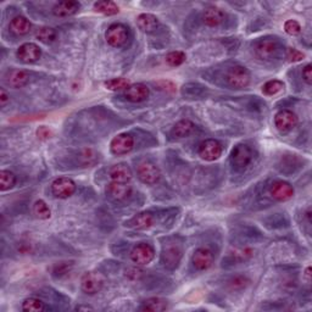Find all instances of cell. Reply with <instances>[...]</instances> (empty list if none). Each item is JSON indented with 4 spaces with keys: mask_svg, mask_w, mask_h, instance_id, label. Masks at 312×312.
Here are the masks:
<instances>
[{
    "mask_svg": "<svg viewBox=\"0 0 312 312\" xmlns=\"http://www.w3.org/2000/svg\"><path fill=\"white\" fill-rule=\"evenodd\" d=\"M305 279L310 283L311 282V267H307L306 269H305Z\"/></svg>",
    "mask_w": 312,
    "mask_h": 312,
    "instance_id": "44",
    "label": "cell"
},
{
    "mask_svg": "<svg viewBox=\"0 0 312 312\" xmlns=\"http://www.w3.org/2000/svg\"><path fill=\"white\" fill-rule=\"evenodd\" d=\"M226 18V14L221 9L217 8H209L204 11L203 21L204 24L209 27H215L222 24Z\"/></svg>",
    "mask_w": 312,
    "mask_h": 312,
    "instance_id": "21",
    "label": "cell"
},
{
    "mask_svg": "<svg viewBox=\"0 0 312 312\" xmlns=\"http://www.w3.org/2000/svg\"><path fill=\"white\" fill-rule=\"evenodd\" d=\"M305 54L301 53L300 50H298V49L294 48H289L287 50V59L290 63H298V61L304 60Z\"/></svg>",
    "mask_w": 312,
    "mask_h": 312,
    "instance_id": "39",
    "label": "cell"
},
{
    "mask_svg": "<svg viewBox=\"0 0 312 312\" xmlns=\"http://www.w3.org/2000/svg\"><path fill=\"white\" fill-rule=\"evenodd\" d=\"M51 190H53V194L56 198L66 199L76 191V183L71 178L67 177L56 178L51 184Z\"/></svg>",
    "mask_w": 312,
    "mask_h": 312,
    "instance_id": "7",
    "label": "cell"
},
{
    "mask_svg": "<svg viewBox=\"0 0 312 312\" xmlns=\"http://www.w3.org/2000/svg\"><path fill=\"white\" fill-rule=\"evenodd\" d=\"M252 158L254 152L249 145L238 144L234 146L232 155H230V161L237 171H244L252 161Z\"/></svg>",
    "mask_w": 312,
    "mask_h": 312,
    "instance_id": "1",
    "label": "cell"
},
{
    "mask_svg": "<svg viewBox=\"0 0 312 312\" xmlns=\"http://www.w3.org/2000/svg\"><path fill=\"white\" fill-rule=\"evenodd\" d=\"M195 131V125L189 120H182L177 122L172 128V134L177 138H184V136L190 135Z\"/></svg>",
    "mask_w": 312,
    "mask_h": 312,
    "instance_id": "25",
    "label": "cell"
},
{
    "mask_svg": "<svg viewBox=\"0 0 312 312\" xmlns=\"http://www.w3.org/2000/svg\"><path fill=\"white\" fill-rule=\"evenodd\" d=\"M154 223V217H152L151 213L149 212H142L133 216L131 220H128L125 223L126 227L132 229H146Z\"/></svg>",
    "mask_w": 312,
    "mask_h": 312,
    "instance_id": "19",
    "label": "cell"
},
{
    "mask_svg": "<svg viewBox=\"0 0 312 312\" xmlns=\"http://www.w3.org/2000/svg\"><path fill=\"white\" fill-rule=\"evenodd\" d=\"M94 10L100 14H104L106 16H112L116 15L120 11L119 6H117L113 2L110 0H102V2H96L94 4Z\"/></svg>",
    "mask_w": 312,
    "mask_h": 312,
    "instance_id": "27",
    "label": "cell"
},
{
    "mask_svg": "<svg viewBox=\"0 0 312 312\" xmlns=\"http://www.w3.org/2000/svg\"><path fill=\"white\" fill-rule=\"evenodd\" d=\"M9 100H10V96L8 95V93H6L5 90L2 88V89H0V105L4 106L5 104L9 102Z\"/></svg>",
    "mask_w": 312,
    "mask_h": 312,
    "instance_id": "43",
    "label": "cell"
},
{
    "mask_svg": "<svg viewBox=\"0 0 312 312\" xmlns=\"http://www.w3.org/2000/svg\"><path fill=\"white\" fill-rule=\"evenodd\" d=\"M279 50L278 42L273 38H266L260 41L255 48V53L262 60H271Z\"/></svg>",
    "mask_w": 312,
    "mask_h": 312,
    "instance_id": "10",
    "label": "cell"
},
{
    "mask_svg": "<svg viewBox=\"0 0 312 312\" xmlns=\"http://www.w3.org/2000/svg\"><path fill=\"white\" fill-rule=\"evenodd\" d=\"M17 57L22 63L25 64H32L35 63L42 55L41 48L34 43H25L17 49Z\"/></svg>",
    "mask_w": 312,
    "mask_h": 312,
    "instance_id": "14",
    "label": "cell"
},
{
    "mask_svg": "<svg viewBox=\"0 0 312 312\" xmlns=\"http://www.w3.org/2000/svg\"><path fill=\"white\" fill-rule=\"evenodd\" d=\"M136 25L144 32H152L158 28L159 18L152 14H141L136 17Z\"/></svg>",
    "mask_w": 312,
    "mask_h": 312,
    "instance_id": "23",
    "label": "cell"
},
{
    "mask_svg": "<svg viewBox=\"0 0 312 312\" xmlns=\"http://www.w3.org/2000/svg\"><path fill=\"white\" fill-rule=\"evenodd\" d=\"M127 276H128V278L131 279H138L142 276V269L136 268V267H132L128 268V271H126Z\"/></svg>",
    "mask_w": 312,
    "mask_h": 312,
    "instance_id": "42",
    "label": "cell"
},
{
    "mask_svg": "<svg viewBox=\"0 0 312 312\" xmlns=\"http://www.w3.org/2000/svg\"><path fill=\"white\" fill-rule=\"evenodd\" d=\"M250 284V279L246 278L245 276H236L229 281V287L233 290H242L245 289Z\"/></svg>",
    "mask_w": 312,
    "mask_h": 312,
    "instance_id": "35",
    "label": "cell"
},
{
    "mask_svg": "<svg viewBox=\"0 0 312 312\" xmlns=\"http://www.w3.org/2000/svg\"><path fill=\"white\" fill-rule=\"evenodd\" d=\"M129 86H131V82L127 78H112V80H109L105 82V87L109 90L127 89Z\"/></svg>",
    "mask_w": 312,
    "mask_h": 312,
    "instance_id": "33",
    "label": "cell"
},
{
    "mask_svg": "<svg viewBox=\"0 0 312 312\" xmlns=\"http://www.w3.org/2000/svg\"><path fill=\"white\" fill-rule=\"evenodd\" d=\"M302 78L307 84H311V78H312V67L311 65H306L304 70H302Z\"/></svg>",
    "mask_w": 312,
    "mask_h": 312,
    "instance_id": "41",
    "label": "cell"
},
{
    "mask_svg": "<svg viewBox=\"0 0 312 312\" xmlns=\"http://www.w3.org/2000/svg\"><path fill=\"white\" fill-rule=\"evenodd\" d=\"M31 22L26 17H24V16H16V17L12 18L11 22H10V29H11L15 34H27L28 32L31 31Z\"/></svg>",
    "mask_w": 312,
    "mask_h": 312,
    "instance_id": "24",
    "label": "cell"
},
{
    "mask_svg": "<svg viewBox=\"0 0 312 312\" xmlns=\"http://www.w3.org/2000/svg\"><path fill=\"white\" fill-rule=\"evenodd\" d=\"M284 31L289 35H297L301 32V26L295 20H288L284 24Z\"/></svg>",
    "mask_w": 312,
    "mask_h": 312,
    "instance_id": "38",
    "label": "cell"
},
{
    "mask_svg": "<svg viewBox=\"0 0 312 312\" xmlns=\"http://www.w3.org/2000/svg\"><path fill=\"white\" fill-rule=\"evenodd\" d=\"M56 31L51 27H41L37 31V33H35L37 39L45 44L53 43L55 39H56Z\"/></svg>",
    "mask_w": 312,
    "mask_h": 312,
    "instance_id": "29",
    "label": "cell"
},
{
    "mask_svg": "<svg viewBox=\"0 0 312 312\" xmlns=\"http://www.w3.org/2000/svg\"><path fill=\"white\" fill-rule=\"evenodd\" d=\"M160 170L151 162H143L138 166V177L143 183L155 184L160 180Z\"/></svg>",
    "mask_w": 312,
    "mask_h": 312,
    "instance_id": "12",
    "label": "cell"
},
{
    "mask_svg": "<svg viewBox=\"0 0 312 312\" xmlns=\"http://www.w3.org/2000/svg\"><path fill=\"white\" fill-rule=\"evenodd\" d=\"M96 152L93 151L92 149H84V150L81 152V161H82L83 165H92L96 161Z\"/></svg>",
    "mask_w": 312,
    "mask_h": 312,
    "instance_id": "37",
    "label": "cell"
},
{
    "mask_svg": "<svg viewBox=\"0 0 312 312\" xmlns=\"http://www.w3.org/2000/svg\"><path fill=\"white\" fill-rule=\"evenodd\" d=\"M283 88H284L283 82H281V81L278 80H273V81H268V82L263 84L262 92L265 93L266 95H276V94L283 90Z\"/></svg>",
    "mask_w": 312,
    "mask_h": 312,
    "instance_id": "32",
    "label": "cell"
},
{
    "mask_svg": "<svg viewBox=\"0 0 312 312\" xmlns=\"http://www.w3.org/2000/svg\"><path fill=\"white\" fill-rule=\"evenodd\" d=\"M16 184V176L12 172L3 170L0 171V190L6 191L11 189Z\"/></svg>",
    "mask_w": 312,
    "mask_h": 312,
    "instance_id": "28",
    "label": "cell"
},
{
    "mask_svg": "<svg viewBox=\"0 0 312 312\" xmlns=\"http://www.w3.org/2000/svg\"><path fill=\"white\" fill-rule=\"evenodd\" d=\"M133 146H134V139L131 134H127V133H122V134L115 136L110 144L112 154L115 155H125L132 150Z\"/></svg>",
    "mask_w": 312,
    "mask_h": 312,
    "instance_id": "11",
    "label": "cell"
},
{
    "mask_svg": "<svg viewBox=\"0 0 312 312\" xmlns=\"http://www.w3.org/2000/svg\"><path fill=\"white\" fill-rule=\"evenodd\" d=\"M33 212L39 220H48L50 217V209L47 205V203L43 200H37L34 203L33 206Z\"/></svg>",
    "mask_w": 312,
    "mask_h": 312,
    "instance_id": "31",
    "label": "cell"
},
{
    "mask_svg": "<svg viewBox=\"0 0 312 312\" xmlns=\"http://www.w3.org/2000/svg\"><path fill=\"white\" fill-rule=\"evenodd\" d=\"M227 82L230 87L234 88H245L250 83V73L245 67L234 66L227 73Z\"/></svg>",
    "mask_w": 312,
    "mask_h": 312,
    "instance_id": "4",
    "label": "cell"
},
{
    "mask_svg": "<svg viewBox=\"0 0 312 312\" xmlns=\"http://www.w3.org/2000/svg\"><path fill=\"white\" fill-rule=\"evenodd\" d=\"M167 308V301L161 298H150L148 300L143 302V306L141 310L143 311H151V312H159L165 311Z\"/></svg>",
    "mask_w": 312,
    "mask_h": 312,
    "instance_id": "26",
    "label": "cell"
},
{
    "mask_svg": "<svg viewBox=\"0 0 312 312\" xmlns=\"http://www.w3.org/2000/svg\"><path fill=\"white\" fill-rule=\"evenodd\" d=\"M22 310L28 311V312H41L45 310L44 302L39 299L35 298H28L24 301L22 305Z\"/></svg>",
    "mask_w": 312,
    "mask_h": 312,
    "instance_id": "30",
    "label": "cell"
},
{
    "mask_svg": "<svg viewBox=\"0 0 312 312\" xmlns=\"http://www.w3.org/2000/svg\"><path fill=\"white\" fill-rule=\"evenodd\" d=\"M73 262H60L56 263L53 268V275L55 277H63V276L67 275L70 269L72 268Z\"/></svg>",
    "mask_w": 312,
    "mask_h": 312,
    "instance_id": "36",
    "label": "cell"
},
{
    "mask_svg": "<svg viewBox=\"0 0 312 312\" xmlns=\"http://www.w3.org/2000/svg\"><path fill=\"white\" fill-rule=\"evenodd\" d=\"M149 94H150V90H149V88L146 87L145 84L136 83L131 84L127 89H125L123 95H125L126 99L129 100V102L141 103L148 99Z\"/></svg>",
    "mask_w": 312,
    "mask_h": 312,
    "instance_id": "15",
    "label": "cell"
},
{
    "mask_svg": "<svg viewBox=\"0 0 312 312\" xmlns=\"http://www.w3.org/2000/svg\"><path fill=\"white\" fill-rule=\"evenodd\" d=\"M193 261L194 267L199 271H205L209 269L213 263V254L211 250L206 248H199L197 249L193 254Z\"/></svg>",
    "mask_w": 312,
    "mask_h": 312,
    "instance_id": "13",
    "label": "cell"
},
{
    "mask_svg": "<svg viewBox=\"0 0 312 312\" xmlns=\"http://www.w3.org/2000/svg\"><path fill=\"white\" fill-rule=\"evenodd\" d=\"M104 283H105V279L100 273L87 272L84 273L82 279H81V287H82V290L84 292L93 295L102 290Z\"/></svg>",
    "mask_w": 312,
    "mask_h": 312,
    "instance_id": "2",
    "label": "cell"
},
{
    "mask_svg": "<svg viewBox=\"0 0 312 312\" xmlns=\"http://www.w3.org/2000/svg\"><path fill=\"white\" fill-rule=\"evenodd\" d=\"M155 258V250L151 245L141 243L131 251V260L136 265H148Z\"/></svg>",
    "mask_w": 312,
    "mask_h": 312,
    "instance_id": "5",
    "label": "cell"
},
{
    "mask_svg": "<svg viewBox=\"0 0 312 312\" xmlns=\"http://www.w3.org/2000/svg\"><path fill=\"white\" fill-rule=\"evenodd\" d=\"M132 188L128 183H119V182H111L107 185V194L110 198H112L113 200L121 201L125 200L126 198H128L131 195Z\"/></svg>",
    "mask_w": 312,
    "mask_h": 312,
    "instance_id": "18",
    "label": "cell"
},
{
    "mask_svg": "<svg viewBox=\"0 0 312 312\" xmlns=\"http://www.w3.org/2000/svg\"><path fill=\"white\" fill-rule=\"evenodd\" d=\"M37 135L39 139H42V141H47V139H49L51 135H53V133H51V131L48 128V127L42 126L38 128Z\"/></svg>",
    "mask_w": 312,
    "mask_h": 312,
    "instance_id": "40",
    "label": "cell"
},
{
    "mask_svg": "<svg viewBox=\"0 0 312 312\" xmlns=\"http://www.w3.org/2000/svg\"><path fill=\"white\" fill-rule=\"evenodd\" d=\"M222 145L215 139H207L199 146V155L205 161H215L222 155Z\"/></svg>",
    "mask_w": 312,
    "mask_h": 312,
    "instance_id": "8",
    "label": "cell"
},
{
    "mask_svg": "<svg viewBox=\"0 0 312 312\" xmlns=\"http://www.w3.org/2000/svg\"><path fill=\"white\" fill-rule=\"evenodd\" d=\"M275 123L279 132L288 133L298 125V117L290 110H282L276 115Z\"/></svg>",
    "mask_w": 312,
    "mask_h": 312,
    "instance_id": "9",
    "label": "cell"
},
{
    "mask_svg": "<svg viewBox=\"0 0 312 312\" xmlns=\"http://www.w3.org/2000/svg\"><path fill=\"white\" fill-rule=\"evenodd\" d=\"M105 37L111 47H122L128 39V28L121 24H113L107 28Z\"/></svg>",
    "mask_w": 312,
    "mask_h": 312,
    "instance_id": "3",
    "label": "cell"
},
{
    "mask_svg": "<svg viewBox=\"0 0 312 312\" xmlns=\"http://www.w3.org/2000/svg\"><path fill=\"white\" fill-rule=\"evenodd\" d=\"M81 9V4L74 0H66V2H60L55 4L53 8V14L57 17H68L77 14Z\"/></svg>",
    "mask_w": 312,
    "mask_h": 312,
    "instance_id": "17",
    "label": "cell"
},
{
    "mask_svg": "<svg viewBox=\"0 0 312 312\" xmlns=\"http://www.w3.org/2000/svg\"><path fill=\"white\" fill-rule=\"evenodd\" d=\"M185 59H187V56H185L183 51H172L166 56V63H167L168 66L177 67L184 63Z\"/></svg>",
    "mask_w": 312,
    "mask_h": 312,
    "instance_id": "34",
    "label": "cell"
},
{
    "mask_svg": "<svg viewBox=\"0 0 312 312\" xmlns=\"http://www.w3.org/2000/svg\"><path fill=\"white\" fill-rule=\"evenodd\" d=\"M269 193H271V195L276 200L287 201L291 199L292 195H294V188L289 183H287V182L277 181L271 185Z\"/></svg>",
    "mask_w": 312,
    "mask_h": 312,
    "instance_id": "16",
    "label": "cell"
},
{
    "mask_svg": "<svg viewBox=\"0 0 312 312\" xmlns=\"http://www.w3.org/2000/svg\"><path fill=\"white\" fill-rule=\"evenodd\" d=\"M110 178L112 182L119 183H128L132 178V171L126 164H117L110 168Z\"/></svg>",
    "mask_w": 312,
    "mask_h": 312,
    "instance_id": "20",
    "label": "cell"
},
{
    "mask_svg": "<svg viewBox=\"0 0 312 312\" xmlns=\"http://www.w3.org/2000/svg\"><path fill=\"white\" fill-rule=\"evenodd\" d=\"M76 310H78V311H81V310H93V308L89 307V306H77Z\"/></svg>",
    "mask_w": 312,
    "mask_h": 312,
    "instance_id": "45",
    "label": "cell"
},
{
    "mask_svg": "<svg viewBox=\"0 0 312 312\" xmlns=\"http://www.w3.org/2000/svg\"><path fill=\"white\" fill-rule=\"evenodd\" d=\"M182 255H183V250H182L180 244L168 243L164 246L162 261H164L166 267L176 268L181 261Z\"/></svg>",
    "mask_w": 312,
    "mask_h": 312,
    "instance_id": "6",
    "label": "cell"
},
{
    "mask_svg": "<svg viewBox=\"0 0 312 312\" xmlns=\"http://www.w3.org/2000/svg\"><path fill=\"white\" fill-rule=\"evenodd\" d=\"M8 84L12 88H22L28 83L29 74L24 70H12L8 74Z\"/></svg>",
    "mask_w": 312,
    "mask_h": 312,
    "instance_id": "22",
    "label": "cell"
}]
</instances>
